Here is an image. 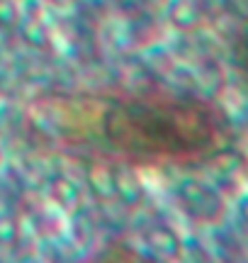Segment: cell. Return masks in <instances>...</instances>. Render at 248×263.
<instances>
[{"label": "cell", "instance_id": "1", "mask_svg": "<svg viewBox=\"0 0 248 263\" xmlns=\"http://www.w3.org/2000/svg\"><path fill=\"white\" fill-rule=\"evenodd\" d=\"M102 129L115 149L134 159L197 161L224 144L226 120L207 100L143 95L110 105Z\"/></svg>", "mask_w": 248, "mask_h": 263}]
</instances>
